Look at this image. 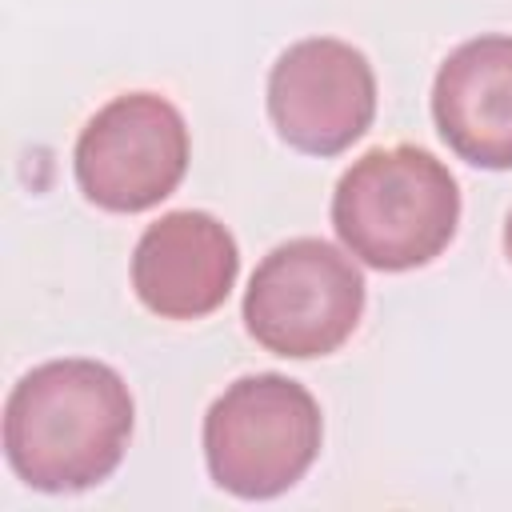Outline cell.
Listing matches in <instances>:
<instances>
[{
	"label": "cell",
	"mask_w": 512,
	"mask_h": 512,
	"mask_svg": "<svg viewBox=\"0 0 512 512\" xmlns=\"http://www.w3.org/2000/svg\"><path fill=\"white\" fill-rule=\"evenodd\" d=\"M132 436V392L100 360H48L4 404V456L36 492H84L116 472Z\"/></svg>",
	"instance_id": "cell-1"
},
{
	"label": "cell",
	"mask_w": 512,
	"mask_h": 512,
	"mask_svg": "<svg viewBox=\"0 0 512 512\" xmlns=\"http://www.w3.org/2000/svg\"><path fill=\"white\" fill-rule=\"evenodd\" d=\"M460 224V188L416 144L364 152L332 192V228L368 268L408 272L436 260Z\"/></svg>",
	"instance_id": "cell-2"
},
{
	"label": "cell",
	"mask_w": 512,
	"mask_h": 512,
	"mask_svg": "<svg viewBox=\"0 0 512 512\" xmlns=\"http://www.w3.org/2000/svg\"><path fill=\"white\" fill-rule=\"evenodd\" d=\"M324 420L316 396L280 372L228 384L204 416V460L212 480L240 500L288 492L320 456Z\"/></svg>",
	"instance_id": "cell-3"
},
{
	"label": "cell",
	"mask_w": 512,
	"mask_h": 512,
	"mask_svg": "<svg viewBox=\"0 0 512 512\" xmlns=\"http://www.w3.org/2000/svg\"><path fill=\"white\" fill-rule=\"evenodd\" d=\"M360 312V268L336 244L316 236L276 244L256 264L244 292L248 336L284 360H312L336 352L356 332Z\"/></svg>",
	"instance_id": "cell-4"
},
{
	"label": "cell",
	"mask_w": 512,
	"mask_h": 512,
	"mask_svg": "<svg viewBox=\"0 0 512 512\" xmlns=\"http://www.w3.org/2000/svg\"><path fill=\"white\" fill-rule=\"evenodd\" d=\"M72 168L80 192L104 212L156 208L188 172V124L172 100L124 92L84 124Z\"/></svg>",
	"instance_id": "cell-5"
},
{
	"label": "cell",
	"mask_w": 512,
	"mask_h": 512,
	"mask_svg": "<svg viewBox=\"0 0 512 512\" xmlns=\"http://www.w3.org/2000/svg\"><path fill=\"white\" fill-rule=\"evenodd\" d=\"M268 116L280 140L304 156L352 148L376 116L368 56L332 36L296 40L268 72Z\"/></svg>",
	"instance_id": "cell-6"
},
{
	"label": "cell",
	"mask_w": 512,
	"mask_h": 512,
	"mask_svg": "<svg viewBox=\"0 0 512 512\" xmlns=\"http://www.w3.org/2000/svg\"><path fill=\"white\" fill-rule=\"evenodd\" d=\"M240 272L232 232L196 208L168 212L144 228L132 252V288L164 320H200L216 312Z\"/></svg>",
	"instance_id": "cell-7"
},
{
	"label": "cell",
	"mask_w": 512,
	"mask_h": 512,
	"mask_svg": "<svg viewBox=\"0 0 512 512\" xmlns=\"http://www.w3.org/2000/svg\"><path fill=\"white\" fill-rule=\"evenodd\" d=\"M432 120L468 164L512 168V36L464 40L436 72Z\"/></svg>",
	"instance_id": "cell-8"
},
{
	"label": "cell",
	"mask_w": 512,
	"mask_h": 512,
	"mask_svg": "<svg viewBox=\"0 0 512 512\" xmlns=\"http://www.w3.org/2000/svg\"><path fill=\"white\" fill-rule=\"evenodd\" d=\"M504 252H508V260H512V212H508V220H504Z\"/></svg>",
	"instance_id": "cell-9"
}]
</instances>
